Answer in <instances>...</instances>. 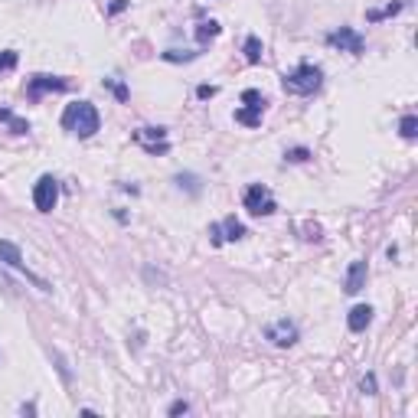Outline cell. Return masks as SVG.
<instances>
[{
  "instance_id": "19",
  "label": "cell",
  "mask_w": 418,
  "mask_h": 418,
  "mask_svg": "<svg viewBox=\"0 0 418 418\" xmlns=\"http://www.w3.org/2000/svg\"><path fill=\"white\" fill-rule=\"evenodd\" d=\"M177 187H187V190L193 193V196H196V193H200V177H193V173H180V177H177Z\"/></svg>"
},
{
  "instance_id": "5",
  "label": "cell",
  "mask_w": 418,
  "mask_h": 418,
  "mask_svg": "<svg viewBox=\"0 0 418 418\" xmlns=\"http://www.w3.org/2000/svg\"><path fill=\"white\" fill-rule=\"evenodd\" d=\"M327 43L333 49H340V53H350V56H363V49H366V39L353 27H340V29H333V33H327Z\"/></svg>"
},
{
  "instance_id": "6",
  "label": "cell",
  "mask_w": 418,
  "mask_h": 418,
  "mask_svg": "<svg viewBox=\"0 0 418 418\" xmlns=\"http://www.w3.org/2000/svg\"><path fill=\"white\" fill-rule=\"evenodd\" d=\"M59 203V183L56 177H39L36 187H33V206L39 209V213H53Z\"/></svg>"
},
{
  "instance_id": "3",
  "label": "cell",
  "mask_w": 418,
  "mask_h": 418,
  "mask_svg": "<svg viewBox=\"0 0 418 418\" xmlns=\"http://www.w3.org/2000/svg\"><path fill=\"white\" fill-rule=\"evenodd\" d=\"M242 203H245V209L252 213V216H271V213L278 209L271 190L262 187V183H252V187L245 190V196H242Z\"/></svg>"
},
{
  "instance_id": "20",
  "label": "cell",
  "mask_w": 418,
  "mask_h": 418,
  "mask_svg": "<svg viewBox=\"0 0 418 418\" xmlns=\"http://www.w3.org/2000/svg\"><path fill=\"white\" fill-rule=\"evenodd\" d=\"M163 59H167V62H190V59H196V53H180V49H167V53H163Z\"/></svg>"
},
{
  "instance_id": "8",
  "label": "cell",
  "mask_w": 418,
  "mask_h": 418,
  "mask_svg": "<svg viewBox=\"0 0 418 418\" xmlns=\"http://www.w3.org/2000/svg\"><path fill=\"white\" fill-rule=\"evenodd\" d=\"M134 141L141 144L151 157L170 151V141H167V131H163V128H137V131H134Z\"/></svg>"
},
{
  "instance_id": "12",
  "label": "cell",
  "mask_w": 418,
  "mask_h": 418,
  "mask_svg": "<svg viewBox=\"0 0 418 418\" xmlns=\"http://www.w3.org/2000/svg\"><path fill=\"white\" fill-rule=\"evenodd\" d=\"M363 288H366V262H353V265L346 268L343 291H346V295H356V291H363Z\"/></svg>"
},
{
  "instance_id": "18",
  "label": "cell",
  "mask_w": 418,
  "mask_h": 418,
  "mask_svg": "<svg viewBox=\"0 0 418 418\" xmlns=\"http://www.w3.org/2000/svg\"><path fill=\"white\" fill-rule=\"evenodd\" d=\"M17 62H20V56L13 53V49H4V53H0V72H13Z\"/></svg>"
},
{
  "instance_id": "10",
  "label": "cell",
  "mask_w": 418,
  "mask_h": 418,
  "mask_svg": "<svg viewBox=\"0 0 418 418\" xmlns=\"http://www.w3.org/2000/svg\"><path fill=\"white\" fill-rule=\"evenodd\" d=\"M245 236V226L238 222L236 216H226L222 222H216V226H209V238H213V245H222V242H238V238Z\"/></svg>"
},
{
  "instance_id": "22",
  "label": "cell",
  "mask_w": 418,
  "mask_h": 418,
  "mask_svg": "<svg viewBox=\"0 0 418 418\" xmlns=\"http://www.w3.org/2000/svg\"><path fill=\"white\" fill-rule=\"evenodd\" d=\"M304 238H307V242H321V238H323V229L317 226V222H307V226H304Z\"/></svg>"
},
{
  "instance_id": "11",
  "label": "cell",
  "mask_w": 418,
  "mask_h": 418,
  "mask_svg": "<svg viewBox=\"0 0 418 418\" xmlns=\"http://www.w3.org/2000/svg\"><path fill=\"white\" fill-rule=\"evenodd\" d=\"M69 88V79H59V76H33L27 82V95L36 102L43 92H66Z\"/></svg>"
},
{
  "instance_id": "24",
  "label": "cell",
  "mask_w": 418,
  "mask_h": 418,
  "mask_svg": "<svg viewBox=\"0 0 418 418\" xmlns=\"http://www.w3.org/2000/svg\"><path fill=\"white\" fill-rule=\"evenodd\" d=\"M363 392H366V396H376V376H366V379H363Z\"/></svg>"
},
{
  "instance_id": "2",
  "label": "cell",
  "mask_w": 418,
  "mask_h": 418,
  "mask_svg": "<svg viewBox=\"0 0 418 418\" xmlns=\"http://www.w3.org/2000/svg\"><path fill=\"white\" fill-rule=\"evenodd\" d=\"M321 86L323 69L314 66V62H301L285 76V92H291V95H314V92H321Z\"/></svg>"
},
{
  "instance_id": "27",
  "label": "cell",
  "mask_w": 418,
  "mask_h": 418,
  "mask_svg": "<svg viewBox=\"0 0 418 418\" xmlns=\"http://www.w3.org/2000/svg\"><path fill=\"white\" fill-rule=\"evenodd\" d=\"M124 7H128V0H114L112 7H108V13H121Z\"/></svg>"
},
{
  "instance_id": "9",
  "label": "cell",
  "mask_w": 418,
  "mask_h": 418,
  "mask_svg": "<svg viewBox=\"0 0 418 418\" xmlns=\"http://www.w3.org/2000/svg\"><path fill=\"white\" fill-rule=\"evenodd\" d=\"M297 323L295 321H288V317H281V321H271L265 327V340H271L275 346H295L297 343Z\"/></svg>"
},
{
  "instance_id": "26",
  "label": "cell",
  "mask_w": 418,
  "mask_h": 418,
  "mask_svg": "<svg viewBox=\"0 0 418 418\" xmlns=\"http://www.w3.org/2000/svg\"><path fill=\"white\" fill-rule=\"evenodd\" d=\"M187 412H190L187 402H173V405H170V415H187Z\"/></svg>"
},
{
  "instance_id": "23",
  "label": "cell",
  "mask_w": 418,
  "mask_h": 418,
  "mask_svg": "<svg viewBox=\"0 0 418 418\" xmlns=\"http://www.w3.org/2000/svg\"><path fill=\"white\" fill-rule=\"evenodd\" d=\"M285 157H288L291 163H304L307 157H311V151H307V147H295V151H288Z\"/></svg>"
},
{
  "instance_id": "1",
  "label": "cell",
  "mask_w": 418,
  "mask_h": 418,
  "mask_svg": "<svg viewBox=\"0 0 418 418\" xmlns=\"http://www.w3.org/2000/svg\"><path fill=\"white\" fill-rule=\"evenodd\" d=\"M98 124L102 121H98V112L92 102H72L62 112V128L76 137H92L98 131Z\"/></svg>"
},
{
  "instance_id": "14",
  "label": "cell",
  "mask_w": 418,
  "mask_h": 418,
  "mask_svg": "<svg viewBox=\"0 0 418 418\" xmlns=\"http://www.w3.org/2000/svg\"><path fill=\"white\" fill-rule=\"evenodd\" d=\"M219 23L216 20H206V23H200V27H196V39H200V43H209V39H216L219 36Z\"/></svg>"
},
{
  "instance_id": "21",
  "label": "cell",
  "mask_w": 418,
  "mask_h": 418,
  "mask_svg": "<svg viewBox=\"0 0 418 418\" xmlns=\"http://www.w3.org/2000/svg\"><path fill=\"white\" fill-rule=\"evenodd\" d=\"M104 86L118 95V102H128V88H124V82H118V79H104Z\"/></svg>"
},
{
  "instance_id": "25",
  "label": "cell",
  "mask_w": 418,
  "mask_h": 418,
  "mask_svg": "<svg viewBox=\"0 0 418 418\" xmlns=\"http://www.w3.org/2000/svg\"><path fill=\"white\" fill-rule=\"evenodd\" d=\"M216 92H219L216 86H200V88H196V95H200V98H213Z\"/></svg>"
},
{
  "instance_id": "17",
  "label": "cell",
  "mask_w": 418,
  "mask_h": 418,
  "mask_svg": "<svg viewBox=\"0 0 418 418\" xmlns=\"http://www.w3.org/2000/svg\"><path fill=\"white\" fill-rule=\"evenodd\" d=\"M405 7V4H389V7H382V10H370V13H366V20H386V17H396V13H399V10Z\"/></svg>"
},
{
  "instance_id": "13",
  "label": "cell",
  "mask_w": 418,
  "mask_h": 418,
  "mask_svg": "<svg viewBox=\"0 0 418 418\" xmlns=\"http://www.w3.org/2000/svg\"><path fill=\"white\" fill-rule=\"evenodd\" d=\"M370 323H372V307L370 304H356L350 311V317H346V327H350L353 333H363Z\"/></svg>"
},
{
  "instance_id": "28",
  "label": "cell",
  "mask_w": 418,
  "mask_h": 418,
  "mask_svg": "<svg viewBox=\"0 0 418 418\" xmlns=\"http://www.w3.org/2000/svg\"><path fill=\"white\" fill-rule=\"evenodd\" d=\"M0 288H4V291H13V281H10L4 271H0Z\"/></svg>"
},
{
  "instance_id": "16",
  "label": "cell",
  "mask_w": 418,
  "mask_h": 418,
  "mask_svg": "<svg viewBox=\"0 0 418 418\" xmlns=\"http://www.w3.org/2000/svg\"><path fill=\"white\" fill-rule=\"evenodd\" d=\"M399 134L405 137V141H412V137H415V134H418V118H415V114H405V118H402Z\"/></svg>"
},
{
  "instance_id": "7",
  "label": "cell",
  "mask_w": 418,
  "mask_h": 418,
  "mask_svg": "<svg viewBox=\"0 0 418 418\" xmlns=\"http://www.w3.org/2000/svg\"><path fill=\"white\" fill-rule=\"evenodd\" d=\"M0 262H7L10 268H20V271H27V278L33 281V285L39 288V291H49V285L43 281L39 275H33L27 268V262H23V255H20V245H13V242H7V238H0Z\"/></svg>"
},
{
  "instance_id": "4",
  "label": "cell",
  "mask_w": 418,
  "mask_h": 418,
  "mask_svg": "<svg viewBox=\"0 0 418 418\" xmlns=\"http://www.w3.org/2000/svg\"><path fill=\"white\" fill-rule=\"evenodd\" d=\"M242 104H245V108H238L236 112V121L245 124V128L262 124V114H265V95L255 92V88H245V92H242Z\"/></svg>"
},
{
  "instance_id": "15",
  "label": "cell",
  "mask_w": 418,
  "mask_h": 418,
  "mask_svg": "<svg viewBox=\"0 0 418 418\" xmlns=\"http://www.w3.org/2000/svg\"><path fill=\"white\" fill-rule=\"evenodd\" d=\"M242 49H245V59H248V62H262V39H258V36H248Z\"/></svg>"
}]
</instances>
